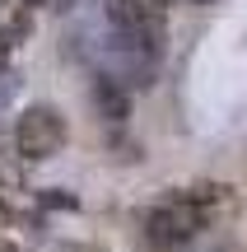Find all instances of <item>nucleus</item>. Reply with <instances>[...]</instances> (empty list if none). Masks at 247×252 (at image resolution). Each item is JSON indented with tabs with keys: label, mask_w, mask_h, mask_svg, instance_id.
Returning <instances> with one entry per match:
<instances>
[{
	"label": "nucleus",
	"mask_w": 247,
	"mask_h": 252,
	"mask_svg": "<svg viewBox=\"0 0 247 252\" xmlns=\"http://www.w3.org/2000/svg\"><path fill=\"white\" fill-rule=\"evenodd\" d=\"M229 187H192V191H168L159 206H149L145 215V238L154 248H182L187 238H196L210 220V210L224 201Z\"/></svg>",
	"instance_id": "f257e3e1"
},
{
	"label": "nucleus",
	"mask_w": 247,
	"mask_h": 252,
	"mask_svg": "<svg viewBox=\"0 0 247 252\" xmlns=\"http://www.w3.org/2000/svg\"><path fill=\"white\" fill-rule=\"evenodd\" d=\"M65 145V122L56 108H28L14 126V150L24 154L28 163H47L56 159Z\"/></svg>",
	"instance_id": "f03ea898"
},
{
	"label": "nucleus",
	"mask_w": 247,
	"mask_h": 252,
	"mask_svg": "<svg viewBox=\"0 0 247 252\" xmlns=\"http://www.w3.org/2000/svg\"><path fill=\"white\" fill-rule=\"evenodd\" d=\"M98 108L112 112V122L126 117V94L117 89V80H112V75H103V80H98Z\"/></svg>",
	"instance_id": "7ed1b4c3"
},
{
	"label": "nucleus",
	"mask_w": 247,
	"mask_h": 252,
	"mask_svg": "<svg viewBox=\"0 0 247 252\" xmlns=\"http://www.w3.org/2000/svg\"><path fill=\"white\" fill-rule=\"evenodd\" d=\"M19 220V187L0 173V224H14Z\"/></svg>",
	"instance_id": "20e7f679"
},
{
	"label": "nucleus",
	"mask_w": 247,
	"mask_h": 252,
	"mask_svg": "<svg viewBox=\"0 0 247 252\" xmlns=\"http://www.w3.org/2000/svg\"><path fill=\"white\" fill-rule=\"evenodd\" d=\"M0 252H19V248H14V243H5V238H0Z\"/></svg>",
	"instance_id": "39448f33"
},
{
	"label": "nucleus",
	"mask_w": 247,
	"mask_h": 252,
	"mask_svg": "<svg viewBox=\"0 0 247 252\" xmlns=\"http://www.w3.org/2000/svg\"><path fill=\"white\" fill-rule=\"evenodd\" d=\"M24 5H28V9H33V5H42V0H24Z\"/></svg>",
	"instance_id": "423d86ee"
},
{
	"label": "nucleus",
	"mask_w": 247,
	"mask_h": 252,
	"mask_svg": "<svg viewBox=\"0 0 247 252\" xmlns=\"http://www.w3.org/2000/svg\"><path fill=\"white\" fill-rule=\"evenodd\" d=\"M192 5H210V0H192Z\"/></svg>",
	"instance_id": "0eeeda50"
}]
</instances>
